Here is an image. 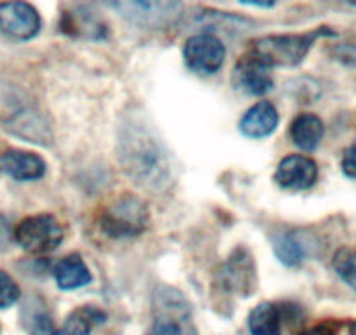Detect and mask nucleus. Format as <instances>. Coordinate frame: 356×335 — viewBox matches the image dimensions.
Wrapping results in <instances>:
<instances>
[{
  "label": "nucleus",
  "instance_id": "412c9836",
  "mask_svg": "<svg viewBox=\"0 0 356 335\" xmlns=\"http://www.w3.org/2000/svg\"><path fill=\"white\" fill-rule=\"evenodd\" d=\"M65 19H68L65 32H75L79 37H89V39H102L105 35V25L93 13L79 9L77 13L65 16Z\"/></svg>",
  "mask_w": 356,
  "mask_h": 335
},
{
  "label": "nucleus",
  "instance_id": "20e7f679",
  "mask_svg": "<svg viewBox=\"0 0 356 335\" xmlns=\"http://www.w3.org/2000/svg\"><path fill=\"white\" fill-rule=\"evenodd\" d=\"M149 225V210L142 199L131 194L118 197L102 213L100 227L114 239L136 238Z\"/></svg>",
  "mask_w": 356,
  "mask_h": 335
},
{
  "label": "nucleus",
  "instance_id": "423d86ee",
  "mask_svg": "<svg viewBox=\"0 0 356 335\" xmlns=\"http://www.w3.org/2000/svg\"><path fill=\"white\" fill-rule=\"evenodd\" d=\"M220 288L231 295L250 297L257 290V269L248 250L238 248L220 268Z\"/></svg>",
  "mask_w": 356,
  "mask_h": 335
},
{
  "label": "nucleus",
  "instance_id": "1a4fd4ad",
  "mask_svg": "<svg viewBox=\"0 0 356 335\" xmlns=\"http://www.w3.org/2000/svg\"><path fill=\"white\" fill-rule=\"evenodd\" d=\"M112 8L135 25L154 26L168 25L180 13L182 6L177 2H154V0H131V2H114Z\"/></svg>",
  "mask_w": 356,
  "mask_h": 335
},
{
  "label": "nucleus",
  "instance_id": "5701e85b",
  "mask_svg": "<svg viewBox=\"0 0 356 335\" xmlns=\"http://www.w3.org/2000/svg\"><path fill=\"white\" fill-rule=\"evenodd\" d=\"M19 297H22V292H19L18 283L8 272L0 269V309L15 306Z\"/></svg>",
  "mask_w": 356,
  "mask_h": 335
},
{
  "label": "nucleus",
  "instance_id": "f8f14e48",
  "mask_svg": "<svg viewBox=\"0 0 356 335\" xmlns=\"http://www.w3.org/2000/svg\"><path fill=\"white\" fill-rule=\"evenodd\" d=\"M0 172L18 182H30L42 179L46 173V163L37 154L11 149L0 154Z\"/></svg>",
  "mask_w": 356,
  "mask_h": 335
},
{
  "label": "nucleus",
  "instance_id": "6ab92c4d",
  "mask_svg": "<svg viewBox=\"0 0 356 335\" xmlns=\"http://www.w3.org/2000/svg\"><path fill=\"white\" fill-rule=\"evenodd\" d=\"M273 245H275V255L286 268H299L306 261L307 246L300 241L297 232H280L273 239Z\"/></svg>",
  "mask_w": 356,
  "mask_h": 335
},
{
  "label": "nucleus",
  "instance_id": "4be33fe9",
  "mask_svg": "<svg viewBox=\"0 0 356 335\" xmlns=\"http://www.w3.org/2000/svg\"><path fill=\"white\" fill-rule=\"evenodd\" d=\"M332 265H334V271L337 272L339 278L356 292V252L349 248L337 250Z\"/></svg>",
  "mask_w": 356,
  "mask_h": 335
},
{
  "label": "nucleus",
  "instance_id": "ddd939ff",
  "mask_svg": "<svg viewBox=\"0 0 356 335\" xmlns=\"http://www.w3.org/2000/svg\"><path fill=\"white\" fill-rule=\"evenodd\" d=\"M280 115L275 105L267 100L257 101L243 114L239 121V131L248 138H266L278 128Z\"/></svg>",
  "mask_w": 356,
  "mask_h": 335
},
{
  "label": "nucleus",
  "instance_id": "2eb2a0df",
  "mask_svg": "<svg viewBox=\"0 0 356 335\" xmlns=\"http://www.w3.org/2000/svg\"><path fill=\"white\" fill-rule=\"evenodd\" d=\"M325 135V126L321 119L314 114L297 115L290 126V138L300 150L313 152L320 145Z\"/></svg>",
  "mask_w": 356,
  "mask_h": 335
},
{
  "label": "nucleus",
  "instance_id": "9b49d317",
  "mask_svg": "<svg viewBox=\"0 0 356 335\" xmlns=\"http://www.w3.org/2000/svg\"><path fill=\"white\" fill-rule=\"evenodd\" d=\"M234 82L239 90L248 95L262 97L273 88V74L271 67L255 58L253 54H245L238 61L234 70Z\"/></svg>",
  "mask_w": 356,
  "mask_h": 335
},
{
  "label": "nucleus",
  "instance_id": "a211bd4d",
  "mask_svg": "<svg viewBox=\"0 0 356 335\" xmlns=\"http://www.w3.org/2000/svg\"><path fill=\"white\" fill-rule=\"evenodd\" d=\"M248 330L252 335H282V314L276 304L262 302L248 316Z\"/></svg>",
  "mask_w": 356,
  "mask_h": 335
},
{
  "label": "nucleus",
  "instance_id": "7ed1b4c3",
  "mask_svg": "<svg viewBox=\"0 0 356 335\" xmlns=\"http://www.w3.org/2000/svg\"><path fill=\"white\" fill-rule=\"evenodd\" d=\"M325 30L299 35H269L255 40L248 53L267 67H296L309 53L311 46Z\"/></svg>",
  "mask_w": 356,
  "mask_h": 335
},
{
  "label": "nucleus",
  "instance_id": "4468645a",
  "mask_svg": "<svg viewBox=\"0 0 356 335\" xmlns=\"http://www.w3.org/2000/svg\"><path fill=\"white\" fill-rule=\"evenodd\" d=\"M149 335H196L191 325L189 302L154 309V325Z\"/></svg>",
  "mask_w": 356,
  "mask_h": 335
},
{
  "label": "nucleus",
  "instance_id": "b1692460",
  "mask_svg": "<svg viewBox=\"0 0 356 335\" xmlns=\"http://www.w3.org/2000/svg\"><path fill=\"white\" fill-rule=\"evenodd\" d=\"M342 172L349 179H356V142L346 149L344 156H342Z\"/></svg>",
  "mask_w": 356,
  "mask_h": 335
},
{
  "label": "nucleus",
  "instance_id": "f03ea898",
  "mask_svg": "<svg viewBox=\"0 0 356 335\" xmlns=\"http://www.w3.org/2000/svg\"><path fill=\"white\" fill-rule=\"evenodd\" d=\"M0 122L29 142L42 145L51 142L49 128L39 112L30 107L25 93L6 82H0Z\"/></svg>",
  "mask_w": 356,
  "mask_h": 335
},
{
  "label": "nucleus",
  "instance_id": "9d476101",
  "mask_svg": "<svg viewBox=\"0 0 356 335\" xmlns=\"http://www.w3.org/2000/svg\"><path fill=\"white\" fill-rule=\"evenodd\" d=\"M318 164L311 157L293 154L280 161L275 182L286 190H306L316 183Z\"/></svg>",
  "mask_w": 356,
  "mask_h": 335
},
{
  "label": "nucleus",
  "instance_id": "6e6552de",
  "mask_svg": "<svg viewBox=\"0 0 356 335\" xmlns=\"http://www.w3.org/2000/svg\"><path fill=\"white\" fill-rule=\"evenodd\" d=\"M40 16L33 6L26 2H4L0 4V32L13 40L33 39L40 32Z\"/></svg>",
  "mask_w": 356,
  "mask_h": 335
},
{
  "label": "nucleus",
  "instance_id": "dca6fc26",
  "mask_svg": "<svg viewBox=\"0 0 356 335\" xmlns=\"http://www.w3.org/2000/svg\"><path fill=\"white\" fill-rule=\"evenodd\" d=\"M22 325L29 335H58L53 316L37 297H29L23 304Z\"/></svg>",
  "mask_w": 356,
  "mask_h": 335
},
{
  "label": "nucleus",
  "instance_id": "0eeeda50",
  "mask_svg": "<svg viewBox=\"0 0 356 335\" xmlns=\"http://www.w3.org/2000/svg\"><path fill=\"white\" fill-rule=\"evenodd\" d=\"M184 58L191 70L211 75L220 70L225 60V46L211 33H197L186 42Z\"/></svg>",
  "mask_w": 356,
  "mask_h": 335
},
{
  "label": "nucleus",
  "instance_id": "f3484780",
  "mask_svg": "<svg viewBox=\"0 0 356 335\" xmlns=\"http://www.w3.org/2000/svg\"><path fill=\"white\" fill-rule=\"evenodd\" d=\"M54 279L61 290H75L91 283V272L81 255H68L54 265Z\"/></svg>",
  "mask_w": 356,
  "mask_h": 335
},
{
  "label": "nucleus",
  "instance_id": "39448f33",
  "mask_svg": "<svg viewBox=\"0 0 356 335\" xmlns=\"http://www.w3.org/2000/svg\"><path fill=\"white\" fill-rule=\"evenodd\" d=\"M15 238L25 252L35 255L49 254L63 241V227L53 215H33L19 222Z\"/></svg>",
  "mask_w": 356,
  "mask_h": 335
},
{
  "label": "nucleus",
  "instance_id": "f257e3e1",
  "mask_svg": "<svg viewBox=\"0 0 356 335\" xmlns=\"http://www.w3.org/2000/svg\"><path fill=\"white\" fill-rule=\"evenodd\" d=\"M118 152L124 172L140 187L154 193L171 183V164L161 136L140 117H128L119 128Z\"/></svg>",
  "mask_w": 356,
  "mask_h": 335
},
{
  "label": "nucleus",
  "instance_id": "a878e982",
  "mask_svg": "<svg viewBox=\"0 0 356 335\" xmlns=\"http://www.w3.org/2000/svg\"><path fill=\"white\" fill-rule=\"evenodd\" d=\"M351 335H356V323L351 327Z\"/></svg>",
  "mask_w": 356,
  "mask_h": 335
},
{
  "label": "nucleus",
  "instance_id": "aec40b11",
  "mask_svg": "<svg viewBox=\"0 0 356 335\" xmlns=\"http://www.w3.org/2000/svg\"><path fill=\"white\" fill-rule=\"evenodd\" d=\"M105 314L100 309L91 306L79 307L70 314L58 332V335H91L95 325L104 323Z\"/></svg>",
  "mask_w": 356,
  "mask_h": 335
},
{
  "label": "nucleus",
  "instance_id": "393cba45",
  "mask_svg": "<svg viewBox=\"0 0 356 335\" xmlns=\"http://www.w3.org/2000/svg\"><path fill=\"white\" fill-rule=\"evenodd\" d=\"M300 335H335V328L332 325H318V327L302 332Z\"/></svg>",
  "mask_w": 356,
  "mask_h": 335
}]
</instances>
